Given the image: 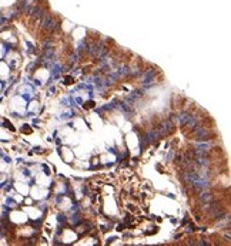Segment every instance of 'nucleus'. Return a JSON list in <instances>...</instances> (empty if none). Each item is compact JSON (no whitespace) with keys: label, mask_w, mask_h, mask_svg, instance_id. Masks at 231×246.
Returning a JSON list of instances; mask_svg holds the SVG:
<instances>
[{"label":"nucleus","mask_w":231,"mask_h":246,"mask_svg":"<svg viewBox=\"0 0 231 246\" xmlns=\"http://www.w3.org/2000/svg\"><path fill=\"white\" fill-rule=\"evenodd\" d=\"M41 27H43V30L53 31V30L57 27V23H56V20H54V16H51V14L43 16V20H41Z\"/></svg>","instance_id":"obj_1"}]
</instances>
